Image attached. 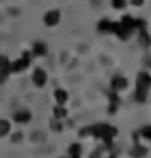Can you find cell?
Returning a JSON list of instances; mask_svg holds the SVG:
<instances>
[{
	"label": "cell",
	"mask_w": 151,
	"mask_h": 158,
	"mask_svg": "<svg viewBox=\"0 0 151 158\" xmlns=\"http://www.w3.org/2000/svg\"><path fill=\"white\" fill-rule=\"evenodd\" d=\"M84 135L86 133H92L94 137H100V139H103L107 145H111V139L117 135V128H113V126H109V124H98V126H92V128H86L84 131H82Z\"/></svg>",
	"instance_id": "1"
},
{
	"label": "cell",
	"mask_w": 151,
	"mask_h": 158,
	"mask_svg": "<svg viewBox=\"0 0 151 158\" xmlns=\"http://www.w3.org/2000/svg\"><path fill=\"white\" fill-rule=\"evenodd\" d=\"M149 88H151V76H149V73L142 71L140 74H138V78H136V94H134V97H136L138 103H144V101L147 99Z\"/></svg>",
	"instance_id": "2"
},
{
	"label": "cell",
	"mask_w": 151,
	"mask_h": 158,
	"mask_svg": "<svg viewBox=\"0 0 151 158\" xmlns=\"http://www.w3.org/2000/svg\"><path fill=\"white\" fill-rule=\"evenodd\" d=\"M31 63V55L29 53H23V57L14 61V63H10V73H21L23 69H27Z\"/></svg>",
	"instance_id": "3"
},
{
	"label": "cell",
	"mask_w": 151,
	"mask_h": 158,
	"mask_svg": "<svg viewBox=\"0 0 151 158\" xmlns=\"http://www.w3.org/2000/svg\"><path fill=\"white\" fill-rule=\"evenodd\" d=\"M46 82H48V76H46V73L42 69H34L33 71V84L37 88H42Z\"/></svg>",
	"instance_id": "4"
},
{
	"label": "cell",
	"mask_w": 151,
	"mask_h": 158,
	"mask_svg": "<svg viewBox=\"0 0 151 158\" xmlns=\"http://www.w3.org/2000/svg\"><path fill=\"white\" fill-rule=\"evenodd\" d=\"M60 12H57V10H50L48 14L44 15V23L48 25V27H56L57 23H60Z\"/></svg>",
	"instance_id": "5"
},
{
	"label": "cell",
	"mask_w": 151,
	"mask_h": 158,
	"mask_svg": "<svg viewBox=\"0 0 151 158\" xmlns=\"http://www.w3.org/2000/svg\"><path fill=\"white\" fill-rule=\"evenodd\" d=\"M126 86H128V80H126L124 76H115L111 80V89L113 92H122V89H126Z\"/></svg>",
	"instance_id": "6"
},
{
	"label": "cell",
	"mask_w": 151,
	"mask_h": 158,
	"mask_svg": "<svg viewBox=\"0 0 151 158\" xmlns=\"http://www.w3.org/2000/svg\"><path fill=\"white\" fill-rule=\"evenodd\" d=\"M8 74H10V61L6 57H0V82H4Z\"/></svg>",
	"instance_id": "7"
},
{
	"label": "cell",
	"mask_w": 151,
	"mask_h": 158,
	"mask_svg": "<svg viewBox=\"0 0 151 158\" xmlns=\"http://www.w3.org/2000/svg\"><path fill=\"white\" fill-rule=\"evenodd\" d=\"M14 120L16 122H21V124H27L31 120V112L29 110H17L16 114H14Z\"/></svg>",
	"instance_id": "8"
},
{
	"label": "cell",
	"mask_w": 151,
	"mask_h": 158,
	"mask_svg": "<svg viewBox=\"0 0 151 158\" xmlns=\"http://www.w3.org/2000/svg\"><path fill=\"white\" fill-rule=\"evenodd\" d=\"M121 25H122L124 29H128V31L132 32V31L136 29V19H134V17H130V15H124V17L121 19Z\"/></svg>",
	"instance_id": "9"
},
{
	"label": "cell",
	"mask_w": 151,
	"mask_h": 158,
	"mask_svg": "<svg viewBox=\"0 0 151 158\" xmlns=\"http://www.w3.org/2000/svg\"><path fill=\"white\" fill-rule=\"evenodd\" d=\"M130 154H132L134 158H144V156L147 154V147H142V145H134V147H132V151H130Z\"/></svg>",
	"instance_id": "10"
},
{
	"label": "cell",
	"mask_w": 151,
	"mask_h": 158,
	"mask_svg": "<svg viewBox=\"0 0 151 158\" xmlns=\"http://www.w3.org/2000/svg\"><path fill=\"white\" fill-rule=\"evenodd\" d=\"M98 31H100V32H113V21L101 19L100 23H98Z\"/></svg>",
	"instance_id": "11"
},
{
	"label": "cell",
	"mask_w": 151,
	"mask_h": 158,
	"mask_svg": "<svg viewBox=\"0 0 151 158\" xmlns=\"http://www.w3.org/2000/svg\"><path fill=\"white\" fill-rule=\"evenodd\" d=\"M54 97H56V103H57V105H65V101L69 99V95H67L65 89H56Z\"/></svg>",
	"instance_id": "12"
},
{
	"label": "cell",
	"mask_w": 151,
	"mask_h": 158,
	"mask_svg": "<svg viewBox=\"0 0 151 158\" xmlns=\"http://www.w3.org/2000/svg\"><path fill=\"white\" fill-rule=\"evenodd\" d=\"M46 53V46L42 42H34V46H33V55H44Z\"/></svg>",
	"instance_id": "13"
},
{
	"label": "cell",
	"mask_w": 151,
	"mask_h": 158,
	"mask_svg": "<svg viewBox=\"0 0 151 158\" xmlns=\"http://www.w3.org/2000/svg\"><path fill=\"white\" fill-rule=\"evenodd\" d=\"M54 116H56V118H60V120H61V118H65V116H67L65 107H63V105H57V107L54 109Z\"/></svg>",
	"instance_id": "14"
},
{
	"label": "cell",
	"mask_w": 151,
	"mask_h": 158,
	"mask_svg": "<svg viewBox=\"0 0 151 158\" xmlns=\"http://www.w3.org/2000/svg\"><path fill=\"white\" fill-rule=\"evenodd\" d=\"M10 133V122L8 120H0V137Z\"/></svg>",
	"instance_id": "15"
},
{
	"label": "cell",
	"mask_w": 151,
	"mask_h": 158,
	"mask_svg": "<svg viewBox=\"0 0 151 158\" xmlns=\"http://www.w3.org/2000/svg\"><path fill=\"white\" fill-rule=\"evenodd\" d=\"M138 135H140V137H144V139H147V141H151V126H144Z\"/></svg>",
	"instance_id": "16"
},
{
	"label": "cell",
	"mask_w": 151,
	"mask_h": 158,
	"mask_svg": "<svg viewBox=\"0 0 151 158\" xmlns=\"http://www.w3.org/2000/svg\"><path fill=\"white\" fill-rule=\"evenodd\" d=\"M69 156L71 158H80V147L78 145H71L69 147Z\"/></svg>",
	"instance_id": "17"
},
{
	"label": "cell",
	"mask_w": 151,
	"mask_h": 158,
	"mask_svg": "<svg viewBox=\"0 0 151 158\" xmlns=\"http://www.w3.org/2000/svg\"><path fill=\"white\" fill-rule=\"evenodd\" d=\"M111 6H113L115 10H124L126 0H111Z\"/></svg>",
	"instance_id": "18"
},
{
	"label": "cell",
	"mask_w": 151,
	"mask_h": 158,
	"mask_svg": "<svg viewBox=\"0 0 151 158\" xmlns=\"http://www.w3.org/2000/svg\"><path fill=\"white\" fill-rule=\"evenodd\" d=\"M130 4H132V6H142L144 0H130Z\"/></svg>",
	"instance_id": "19"
},
{
	"label": "cell",
	"mask_w": 151,
	"mask_h": 158,
	"mask_svg": "<svg viewBox=\"0 0 151 158\" xmlns=\"http://www.w3.org/2000/svg\"><path fill=\"white\" fill-rule=\"evenodd\" d=\"M90 158H101V151H96V152H94V154H92Z\"/></svg>",
	"instance_id": "20"
},
{
	"label": "cell",
	"mask_w": 151,
	"mask_h": 158,
	"mask_svg": "<svg viewBox=\"0 0 151 158\" xmlns=\"http://www.w3.org/2000/svg\"><path fill=\"white\" fill-rule=\"evenodd\" d=\"M109 158H117V156H115V154H111V156H109Z\"/></svg>",
	"instance_id": "21"
},
{
	"label": "cell",
	"mask_w": 151,
	"mask_h": 158,
	"mask_svg": "<svg viewBox=\"0 0 151 158\" xmlns=\"http://www.w3.org/2000/svg\"><path fill=\"white\" fill-rule=\"evenodd\" d=\"M69 158H71V156H69Z\"/></svg>",
	"instance_id": "22"
}]
</instances>
